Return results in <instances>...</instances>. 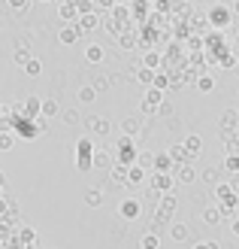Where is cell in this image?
Returning a JSON list of instances; mask_svg holds the SVG:
<instances>
[{"instance_id":"31","label":"cell","mask_w":239,"mask_h":249,"mask_svg":"<svg viewBox=\"0 0 239 249\" xmlns=\"http://www.w3.org/2000/svg\"><path fill=\"white\" fill-rule=\"evenodd\" d=\"M152 89H158L160 94H163V91H167V89H170V79H167V70H158V73H155V79H152Z\"/></svg>"},{"instance_id":"58","label":"cell","mask_w":239,"mask_h":249,"mask_svg":"<svg viewBox=\"0 0 239 249\" xmlns=\"http://www.w3.org/2000/svg\"><path fill=\"white\" fill-rule=\"evenodd\" d=\"M61 3H64V0H61Z\"/></svg>"},{"instance_id":"37","label":"cell","mask_w":239,"mask_h":249,"mask_svg":"<svg viewBox=\"0 0 239 249\" xmlns=\"http://www.w3.org/2000/svg\"><path fill=\"white\" fill-rule=\"evenodd\" d=\"M18 140H16V137H12L9 131H0V152H9V149L12 146H16Z\"/></svg>"},{"instance_id":"46","label":"cell","mask_w":239,"mask_h":249,"mask_svg":"<svg viewBox=\"0 0 239 249\" xmlns=\"http://www.w3.org/2000/svg\"><path fill=\"white\" fill-rule=\"evenodd\" d=\"M200 177H203L206 182H218V170H215V167H206L203 173H200Z\"/></svg>"},{"instance_id":"28","label":"cell","mask_w":239,"mask_h":249,"mask_svg":"<svg viewBox=\"0 0 239 249\" xmlns=\"http://www.w3.org/2000/svg\"><path fill=\"white\" fill-rule=\"evenodd\" d=\"M109 179L121 185L124 179H127V167H124V164H115V161H112V164H109Z\"/></svg>"},{"instance_id":"15","label":"cell","mask_w":239,"mask_h":249,"mask_svg":"<svg viewBox=\"0 0 239 249\" xmlns=\"http://www.w3.org/2000/svg\"><path fill=\"white\" fill-rule=\"evenodd\" d=\"M118 213H121L124 219H136V216L143 213V207H140V201H136V197H127V201H121Z\"/></svg>"},{"instance_id":"47","label":"cell","mask_w":239,"mask_h":249,"mask_svg":"<svg viewBox=\"0 0 239 249\" xmlns=\"http://www.w3.org/2000/svg\"><path fill=\"white\" fill-rule=\"evenodd\" d=\"M170 219H173L170 213H163V210H158V213H155V228H158V225H167Z\"/></svg>"},{"instance_id":"57","label":"cell","mask_w":239,"mask_h":249,"mask_svg":"<svg viewBox=\"0 0 239 249\" xmlns=\"http://www.w3.org/2000/svg\"><path fill=\"white\" fill-rule=\"evenodd\" d=\"M88 3H94V0H88Z\"/></svg>"},{"instance_id":"24","label":"cell","mask_w":239,"mask_h":249,"mask_svg":"<svg viewBox=\"0 0 239 249\" xmlns=\"http://www.w3.org/2000/svg\"><path fill=\"white\" fill-rule=\"evenodd\" d=\"M236 122H239V109H224L221 113V131H236Z\"/></svg>"},{"instance_id":"52","label":"cell","mask_w":239,"mask_h":249,"mask_svg":"<svg viewBox=\"0 0 239 249\" xmlns=\"http://www.w3.org/2000/svg\"><path fill=\"white\" fill-rule=\"evenodd\" d=\"M230 9H233V18H239V0H236V3H233Z\"/></svg>"},{"instance_id":"43","label":"cell","mask_w":239,"mask_h":249,"mask_svg":"<svg viewBox=\"0 0 239 249\" xmlns=\"http://www.w3.org/2000/svg\"><path fill=\"white\" fill-rule=\"evenodd\" d=\"M82 116L76 113V109H64V124H79Z\"/></svg>"},{"instance_id":"45","label":"cell","mask_w":239,"mask_h":249,"mask_svg":"<svg viewBox=\"0 0 239 249\" xmlns=\"http://www.w3.org/2000/svg\"><path fill=\"white\" fill-rule=\"evenodd\" d=\"M236 64H239V58H236V55H230V52L218 61V67H236Z\"/></svg>"},{"instance_id":"44","label":"cell","mask_w":239,"mask_h":249,"mask_svg":"<svg viewBox=\"0 0 239 249\" xmlns=\"http://www.w3.org/2000/svg\"><path fill=\"white\" fill-rule=\"evenodd\" d=\"M6 3H9V9H12V12H24L31 0H6Z\"/></svg>"},{"instance_id":"18","label":"cell","mask_w":239,"mask_h":249,"mask_svg":"<svg viewBox=\"0 0 239 249\" xmlns=\"http://www.w3.org/2000/svg\"><path fill=\"white\" fill-rule=\"evenodd\" d=\"M109 12H112V21H115V24H121V28L130 21V6H127V3H115V6H112Z\"/></svg>"},{"instance_id":"53","label":"cell","mask_w":239,"mask_h":249,"mask_svg":"<svg viewBox=\"0 0 239 249\" xmlns=\"http://www.w3.org/2000/svg\"><path fill=\"white\" fill-rule=\"evenodd\" d=\"M0 185H6V177H3V173H0Z\"/></svg>"},{"instance_id":"2","label":"cell","mask_w":239,"mask_h":249,"mask_svg":"<svg viewBox=\"0 0 239 249\" xmlns=\"http://www.w3.org/2000/svg\"><path fill=\"white\" fill-rule=\"evenodd\" d=\"M136 152H140V149H136V140L133 137H118V152H115V164H124V167H133L136 164Z\"/></svg>"},{"instance_id":"34","label":"cell","mask_w":239,"mask_h":249,"mask_svg":"<svg viewBox=\"0 0 239 249\" xmlns=\"http://www.w3.org/2000/svg\"><path fill=\"white\" fill-rule=\"evenodd\" d=\"M118 43H121V49H136V46H140V34H121L118 36Z\"/></svg>"},{"instance_id":"3","label":"cell","mask_w":239,"mask_h":249,"mask_svg":"<svg viewBox=\"0 0 239 249\" xmlns=\"http://www.w3.org/2000/svg\"><path fill=\"white\" fill-rule=\"evenodd\" d=\"M91 158H94V143H91V137H79V140H76V152H73L76 170H91Z\"/></svg>"},{"instance_id":"50","label":"cell","mask_w":239,"mask_h":249,"mask_svg":"<svg viewBox=\"0 0 239 249\" xmlns=\"http://www.w3.org/2000/svg\"><path fill=\"white\" fill-rule=\"evenodd\" d=\"M230 231H233V234H239V219H233V222H230Z\"/></svg>"},{"instance_id":"54","label":"cell","mask_w":239,"mask_h":249,"mask_svg":"<svg viewBox=\"0 0 239 249\" xmlns=\"http://www.w3.org/2000/svg\"><path fill=\"white\" fill-rule=\"evenodd\" d=\"M236 155H239V137H236Z\"/></svg>"},{"instance_id":"30","label":"cell","mask_w":239,"mask_h":249,"mask_svg":"<svg viewBox=\"0 0 239 249\" xmlns=\"http://www.w3.org/2000/svg\"><path fill=\"white\" fill-rule=\"evenodd\" d=\"M85 204L88 207H100V204H103V192H100V189H85Z\"/></svg>"},{"instance_id":"16","label":"cell","mask_w":239,"mask_h":249,"mask_svg":"<svg viewBox=\"0 0 239 249\" xmlns=\"http://www.w3.org/2000/svg\"><path fill=\"white\" fill-rule=\"evenodd\" d=\"M185 24H188V34H197V36H203V34L209 31V24H206V16H197V12H194V16L188 18Z\"/></svg>"},{"instance_id":"25","label":"cell","mask_w":239,"mask_h":249,"mask_svg":"<svg viewBox=\"0 0 239 249\" xmlns=\"http://www.w3.org/2000/svg\"><path fill=\"white\" fill-rule=\"evenodd\" d=\"M61 113V107L55 97H46V101H40V119H48V116H58Z\"/></svg>"},{"instance_id":"40","label":"cell","mask_w":239,"mask_h":249,"mask_svg":"<svg viewBox=\"0 0 239 249\" xmlns=\"http://www.w3.org/2000/svg\"><path fill=\"white\" fill-rule=\"evenodd\" d=\"M224 170H227V173H239V155L236 152H230L227 158H224Z\"/></svg>"},{"instance_id":"10","label":"cell","mask_w":239,"mask_h":249,"mask_svg":"<svg viewBox=\"0 0 239 249\" xmlns=\"http://www.w3.org/2000/svg\"><path fill=\"white\" fill-rule=\"evenodd\" d=\"M179 146H182L191 158H197V155H200V149H203V137H200V134H188Z\"/></svg>"},{"instance_id":"13","label":"cell","mask_w":239,"mask_h":249,"mask_svg":"<svg viewBox=\"0 0 239 249\" xmlns=\"http://www.w3.org/2000/svg\"><path fill=\"white\" fill-rule=\"evenodd\" d=\"M173 167H175V164H173V158H170L167 152H158V155L152 158V170H155V173H173Z\"/></svg>"},{"instance_id":"42","label":"cell","mask_w":239,"mask_h":249,"mask_svg":"<svg viewBox=\"0 0 239 249\" xmlns=\"http://www.w3.org/2000/svg\"><path fill=\"white\" fill-rule=\"evenodd\" d=\"M155 116L170 119V116H173V104H170V101H160V104H158V109H155Z\"/></svg>"},{"instance_id":"4","label":"cell","mask_w":239,"mask_h":249,"mask_svg":"<svg viewBox=\"0 0 239 249\" xmlns=\"http://www.w3.org/2000/svg\"><path fill=\"white\" fill-rule=\"evenodd\" d=\"M173 185H175V182H173L170 173H152V179H148V189L158 192V195H170Z\"/></svg>"},{"instance_id":"51","label":"cell","mask_w":239,"mask_h":249,"mask_svg":"<svg viewBox=\"0 0 239 249\" xmlns=\"http://www.w3.org/2000/svg\"><path fill=\"white\" fill-rule=\"evenodd\" d=\"M9 116V107H3V104H0V119H6Z\"/></svg>"},{"instance_id":"7","label":"cell","mask_w":239,"mask_h":249,"mask_svg":"<svg viewBox=\"0 0 239 249\" xmlns=\"http://www.w3.org/2000/svg\"><path fill=\"white\" fill-rule=\"evenodd\" d=\"M140 67H145V70L158 73V70L163 67V55L158 52V49H145V52H143V64H140Z\"/></svg>"},{"instance_id":"38","label":"cell","mask_w":239,"mask_h":249,"mask_svg":"<svg viewBox=\"0 0 239 249\" xmlns=\"http://www.w3.org/2000/svg\"><path fill=\"white\" fill-rule=\"evenodd\" d=\"M152 79H155V73H152V70L136 67V82H143V85H148V89H152Z\"/></svg>"},{"instance_id":"5","label":"cell","mask_w":239,"mask_h":249,"mask_svg":"<svg viewBox=\"0 0 239 249\" xmlns=\"http://www.w3.org/2000/svg\"><path fill=\"white\" fill-rule=\"evenodd\" d=\"M163 101V94L158 91V89H148L145 91V97H143V104H140V113H145V116H155V109H158V104Z\"/></svg>"},{"instance_id":"19","label":"cell","mask_w":239,"mask_h":249,"mask_svg":"<svg viewBox=\"0 0 239 249\" xmlns=\"http://www.w3.org/2000/svg\"><path fill=\"white\" fill-rule=\"evenodd\" d=\"M194 85H197L200 94H209L212 89H215V76H212V73H200V76L194 79Z\"/></svg>"},{"instance_id":"41","label":"cell","mask_w":239,"mask_h":249,"mask_svg":"<svg viewBox=\"0 0 239 249\" xmlns=\"http://www.w3.org/2000/svg\"><path fill=\"white\" fill-rule=\"evenodd\" d=\"M24 73H28V76H40V73H43V64H40L36 58H31L28 64H24Z\"/></svg>"},{"instance_id":"35","label":"cell","mask_w":239,"mask_h":249,"mask_svg":"<svg viewBox=\"0 0 239 249\" xmlns=\"http://www.w3.org/2000/svg\"><path fill=\"white\" fill-rule=\"evenodd\" d=\"M158 246H160V237H158L155 231H148L145 237L140 240V249H158Z\"/></svg>"},{"instance_id":"55","label":"cell","mask_w":239,"mask_h":249,"mask_svg":"<svg viewBox=\"0 0 239 249\" xmlns=\"http://www.w3.org/2000/svg\"><path fill=\"white\" fill-rule=\"evenodd\" d=\"M236 137H239V122H236Z\"/></svg>"},{"instance_id":"6","label":"cell","mask_w":239,"mask_h":249,"mask_svg":"<svg viewBox=\"0 0 239 249\" xmlns=\"http://www.w3.org/2000/svg\"><path fill=\"white\" fill-rule=\"evenodd\" d=\"M79 34H88V31H94V28H100V16H97V9L94 12H85V16H79L76 18V24H73Z\"/></svg>"},{"instance_id":"59","label":"cell","mask_w":239,"mask_h":249,"mask_svg":"<svg viewBox=\"0 0 239 249\" xmlns=\"http://www.w3.org/2000/svg\"><path fill=\"white\" fill-rule=\"evenodd\" d=\"M236 177H239V173H236Z\"/></svg>"},{"instance_id":"23","label":"cell","mask_w":239,"mask_h":249,"mask_svg":"<svg viewBox=\"0 0 239 249\" xmlns=\"http://www.w3.org/2000/svg\"><path fill=\"white\" fill-rule=\"evenodd\" d=\"M85 58H88V64H103V58H106V52H103V46H85Z\"/></svg>"},{"instance_id":"11","label":"cell","mask_w":239,"mask_h":249,"mask_svg":"<svg viewBox=\"0 0 239 249\" xmlns=\"http://www.w3.org/2000/svg\"><path fill=\"white\" fill-rule=\"evenodd\" d=\"M148 16H152V3H148V0H136V3H130V18L148 21Z\"/></svg>"},{"instance_id":"1","label":"cell","mask_w":239,"mask_h":249,"mask_svg":"<svg viewBox=\"0 0 239 249\" xmlns=\"http://www.w3.org/2000/svg\"><path fill=\"white\" fill-rule=\"evenodd\" d=\"M233 21H236V18H233L230 3H215V6L206 12V24H209L212 31H218V34H221V31H227Z\"/></svg>"},{"instance_id":"22","label":"cell","mask_w":239,"mask_h":249,"mask_svg":"<svg viewBox=\"0 0 239 249\" xmlns=\"http://www.w3.org/2000/svg\"><path fill=\"white\" fill-rule=\"evenodd\" d=\"M188 234H191V231H188L185 222H173V225H170V240H175V243H185Z\"/></svg>"},{"instance_id":"32","label":"cell","mask_w":239,"mask_h":249,"mask_svg":"<svg viewBox=\"0 0 239 249\" xmlns=\"http://www.w3.org/2000/svg\"><path fill=\"white\" fill-rule=\"evenodd\" d=\"M112 164V155L109 152H97V149H94V158H91V170L94 167H109Z\"/></svg>"},{"instance_id":"29","label":"cell","mask_w":239,"mask_h":249,"mask_svg":"<svg viewBox=\"0 0 239 249\" xmlns=\"http://www.w3.org/2000/svg\"><path fill=\"white\" fill-rule=\"evenodd\" d=\"M221 219H224V216H221V210H218L215 204H212V207H206V210H203V222H206V225H218Z\"/></svg>"},{"instance_id":"33","label":"cell","mask_w":239,"mask_h":249,"mask_svg":"<svg viewBox=\"0 0 239 249\" xmlns=\"http://www.w3.org/2000/svg\"><path fill=\"white\" fill-rule=\"evenodd\" d=\"M12 61L24 67V64L31 61V49H28V46H16V52H12Z\"/></svg>"},{"instance_id":"48","label":"cell","mask_w":239,"mask_h":249,"mask_svg":"<svg viewBox=\"0 0 239 249\" xmlns=\"http://www.w3.org/2000/svg\"><path fill=\"white\" fill-rule=\"evenodd\" d=\"M194 249H221L218 243H194Z\"/></svg>"},{"instance_id":"39","label":"cell","mask_w":239,"mask_h":249,"mask_svg":"<svg viewBox=\"0 0 239 249\" xmlns=\"http://www.w3.org/2000/svg\"><path fill=\"white\" fill-rule=\"evenodd\" d=\"M152 158H155V152H136V167L148 170V167H152Z\"/></svg>"},{"instance_id":"36","label":"cell","mask_w":239,"mask_h":249,"mask_svg":"<svg viewBox=\"0 0 239 249\" xmlns=\"http://www.w3.org/2000/svg\"><path fill=\"white\" fill-rule=\"evenodd\" d=\"M94 101H97V91L91 85H82L79 89V104H94Z\"/></svg>"},{"instance_id":"17","label":"cell","mask_w":239,"mask_h":249,"mask_svg":"<svg viewBox=\"0 0 239 249\" xmlns=\"http://www.w3.org/2000/svg\"><path fill=\"white\" fill-rule=\"evenodd\" d=\"M79 31L73 28V24H64V28L58 31V40H61V46H73V43H79Z\"/></svg>"},{"instance_id":"8","label":"cell","mask_w":239,"mask_h":249,"mask_svg":"<svg viewBox=\"0 0 239 249\" xmlns=\"http://www.w3.org/2000/svg\"><path fill=\"white\" fill-rule=\"evenodd\" d=\"M173 182H185V185H191L194 179H197V170L191 167V164H179V167H173Z\"/></svg>"},{"instance_id":"21","label":"cell","mask_w":239,"mask_h":249,"mask_svg":"<svg viewBox=\"0 0 239 249\" xmlns=\"http://www.w3.org/2000/svg\"><path fill=\"white\" fill-rule=\"evenodd\" d=\"M136 134H140V119L127 116V119L121 122V137H133V140H136Z\"/></svg>"},{"instance_id":"27","label":"cell","mask_w":239,"mask_h":249,"mask_svg":"<svg viewBox=\"0 0 239 249\" xmlns=\"http://www.w3.org/2000/svg\"><path fill=\"white\" fill-rule=\"evenodd\" d=\"M124 182H127V185H143L145 182V170L143 167H127V179H124Z\"/></svg>"},{"instance_id":"12","label":"cell","mask_w":239,"mask_h":249,"mask_svg":"<svg viewBox=\"0 0 239 249\" xmlns=\"http://www.w3.org/2000/svg\"><path fill=\"white\" fill-rule=\"evenodd\" d=\"M85 128L103 137V134H109V128H112V124H109V119H103V116H91V119H85Z\"/></svg>"},{"instance_id":"14","label":"cell","mask_w":239,"mask_h":249,"mask_svg":"<svg viewBox=\"0 0 239 249\" xmlns=\"http://www.w3.org/2000/svg\"><path fill=\"white\" fill-rule=\"evenodd\" d=\"M58 16L64 18V24H76V18H79V12H76V3H73V0H64V3L58 6Z\"/></svg>"},{"instance_id":"20","label":"cell","mask_w":239,"mask_h":249,"mask_svg":"<svg viewBox=\"0 0 239 249\" xmlns=\"http://www.w3.org/2000/svg\"><path fill=\"white\" fill-rule=\"evenodd\" d=\"M16 237H18L21 246H31V243H36V231H33L31 225H18V228H16Z\"/></svg>"},{"instance_id":"56","label":"cell","mask_w":239,"mask_h":249,"mask_svg":"<svg viewBox=\"0 0 239 249\" xmlns=\"http://www.w3.org/2000/svg\"><path fill=\"white\" fill-rule=\"evenodd\" d=\"M0 197H3V185H0Z\"/></svg>"},{"instance_id":"49","label":"cell","mask_w":239,"mask_h":249,"mask_svg":"<svg viewBox=\"0 0 239 249\" xmlns=\"http://www.w3.org/2000/svg\"><path fill=\"white\" fill-rule=\"evenodd\" d=\"M6 207H9V201H6V197H0V219L6 216Z\"/></svg>"},{"instance_id":"9","label":"cell","mask_w":239,"mask_h":249,"mask_svg":"<svg viewBox=\"0 0 239 249\" xmlns=\"http://www.w3.org/2000/svg\"><path fill=\"white\" fill-rule=\"evenodd\" d=\"M16 109H18L21 116H28V119H40V97H36V94L24 97V104H21V107L16 104Z\"/></svg>"},{"instance_id":"26","label":"cell","mask_w":239,"mask_h":249,"mask_svg":"<svg viewBox=\"0 0 239 249\" xmlns=\"http://www.w3.org/2000/svg\"><path fill=\"white\" fill-rule=\"evenodd\" d=\"M175 207H179V201H175V195L170 192V195H160V201H158V210H163V213H175Z\"/></svg>"}]
</instances>
